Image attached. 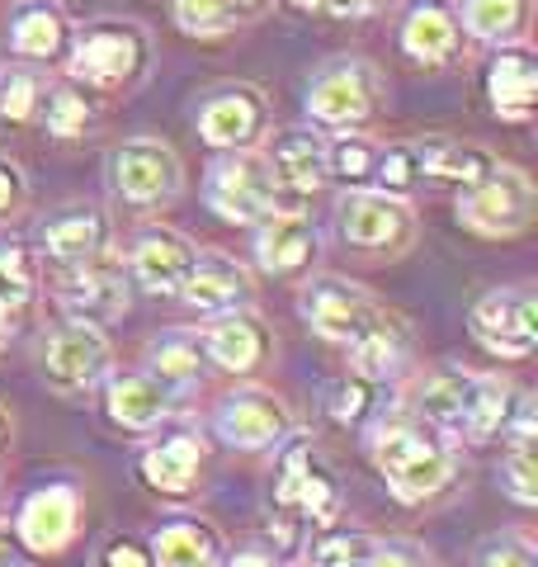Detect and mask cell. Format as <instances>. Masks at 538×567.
<instances>
[{"instance_id":"obj_1","label":"cell","mask_w":538,"mask_h":567,"mask_svg":"<svg viewBox=\"0 0 538 567\" xmlns=\"http://www.w3.org/2000/svg\"><path fill=\"white\" fill-rule=\"evenodd\" d=\"M369 458L373 468L383 473L387 492L406 506H421V502H435V496L454 483V450L448 440L425 421H406V416H383L373 421V435H369Z\"/></svg>"},{"instance_id":"obj_2","label":"cell","mask_w":538,"mask_h":567,"mask_svg":"<svg viewBox=\"0 0 538 567\" xmlns=\"http://www.w3.org/2000/svg\"><path fill=\"white\" fill-rule=\"evenodd\" d=\"M66 58H71L66 71L76 85L114 95V91H128V85L142 81L152 43H147V33L128 20H100V24H85L81 33H71Z\"/></svg>"},{"instance_id":"obj_3","label":"cell","mask_w":538,"mask_h":567,"mask_svg":"<svg viewBox=\"0 0 538 567\" xmlns=\"http://www.w3.org/2000/svg\"><path fill=\"white\" fill-rule=\"evenodd\" d=\"M538 189L519 166L492 162L458 194V223L477 237H519L534 223Z\"/></svg>"},{"instance_id":"obj_4","label":"cell","mask_w":538,"mask_h":567,"mask_svg":"<svg viewBox=\"0 0 538 567\" xmlns=\"http://www.w3.org/2000/svg\"><path fill=\"white\" fill-rule=\"evenodd\" d=\"M275 506L298 525L327 529L340 516V477L308 440H283V464L275 483Z\"/></svg>"},{"instance_id":"obj_5","label":"cell","mask_w":538,"mask_h":567,"mask_svg":"<svg viewBox=\"0 0 538 567\" xmlns=\"http://www.w3.org/2000/svg\"><path fill=\"white\" fill-rule=\"evenodd\" d=\"M204 199L223 223H256L269 208H279V189H275V175H269L265 156H256L250 147H237V152H223L208 166Z\"/></svg>"},{"instance_id":"obj_6","label":"cell","mask_w":538,"mask_h":567,"mask_svg":"<svg viewBox=\"0 0 538 567\" xmlns=\"http://www.w3.org/2000/svg\"><path fill=\"white\" fill-rule=\"evenodd\" d=\"M110 364H114V350L104 341V331L95 322H66L48 336L43 346V364L39 374L52 393L62 398H81L90 388H100L110 379Z\"/></svg>"},{"instance_id":"obj_7","label":"cell","mask_w":538,"mask_h":567,"mask_svg":"<svg viewBox=\"0 0 538 567\" xmlns=\"http://www.w3.org/2000/svg\"><path fill=\"white\" fill-rule=\"evenodd\" d=\"M110 185L118 199H128L137 208H156L170 204L179 185H185V171H179V156L170 142L161 137H128L110 152Z\"/></svg>"},{"instance_id":"obj_8","label":"cell","mask_w":538,"mask_h":567,"mask_svg":"<svg viewBox=\"0 0 538 567\" xmlns=\"http://www.w3.org/2000/svg\"><path fill=\"white\" fill-rule=\"evenodd\" d=\"M340 237L359 246V251L402 256L411 237H416V213H411L406 194L354 185L345 199H340Z\"/></svg>"},{"instance_id":"obj_9","label":"cell","mask_w":538,"mask_h":567,"mask_svg":"<svg viewBox=\"0 0 538 567\" xmlns=\"http://www.w3.org/2000/svg\"><path fill=\"white\" fill-rule=\"evenodd\" d=\"M58 303L71 322H118L128 312V275L104 251L76 265H58Z\"/></svg>"},{"instance_id":"obj_10","label":"cell","mask_w":538,"mask_h":567,"mask_svg":"<svg viewBox=\"0 0 538 567\" xmlns=\"http://www.w3.org/2000/svg\"><path fill=\"white\" fill-rule=\"evenodd\" d=\"M373 110H379V76L354 58L321 66L308 85V114L321 128H359L373 118Z\"/></svg>"},{"instance_id":"obj_11","label":"cell","mask_w":538,"mask_h":567,"mask_svg":"<svg viewBox=\"0 0 538 567\" xmlns=\"http://www.w3.org/2000/svg\"><path fill=\"white\" fill-rule=\"evenodd\" d=\"M298 308H302V317H308V327L331 346H354L359 336L373 327V317L383 312L364 289H359V284L340 279V275L308 279L302 284Z\"/></svg>"},{"instance_id":"obj_12","label":"cell","mask_w":538,"mask_h":567,"mask_svg":"<svg viewBox=\"0 0 538 567\" xmlns=\"http://www.w3.org/2000/svg\"><path fill=\"white\" fill-rule=\"evenodd\" d=\"M473 341L500 360H529L538 346V293L496 289L473 308Z\"/></svg>"},{"instance_id":"obj_13","label":"cell","mask_w":538,"mask_h":567,"mask_svg":"<svg viewBox=\"0 0 538 567\" xmlns=\"http://www.w3.org/2000/svg\"><path fill=\"white\" fill-rule=\"evenodd\" d=\"M213 431L231 450H275L293 435V412L269 388H241V393H227L213 412Z\"/></svg>"},{"instance_id":"obj_14","label":"cell","mask_w":538,"mask_h":567,"mask_svg":"<svg viewBox=\"0 0 538 567\" xmlns=\"http://www.w3.org/2000/svg\"><path fill=\"white\" fill-rule=\"evenodd\" d=\"M199 260V246L175 227H142L128 251V279L152 298H179L185 279Z\"/></svg>"},{"instance_id":"obj_15","label":"cell","mask_w":538,"mask_h":567,"mask_svg":"<svg viewBox=\"0 0 538 567\" xmlns=\"http://www.w3.org/2000/svg\"><path fill=\"white\" fill-rule=\"evenodd\" d=\"M317 260V227L302 208H269L256 218V265L275 279H302Z\"/></svg>"},{"instance_id":"obj_16","label":"cell","mask_w":538,"mask_h":567,"mask_svg":"<svg viewBox=\"0 0 538 567\" xmlns=\"http://www.w3.org/2000/svg\"><path fill=\"white\" fill-rule=\"evenodd\" d=\"M265 128H269V100L256 85H223L199 110V133L208 147H218V152L256 147Z\"/></svg>"},{"instance_id":"obj_17","label":"cell","mask_w":538,"mask_h":567,"mask_svg":"<svg viewBox=\"0 0 538 567\" xmlns=\"http://www.w3.org/2000/svg\"><path fill=\"white\" fill-rule=\"evenodd\" d=\"M76 520H81V496H76V487L48 483V487H39L20 506L14 539H20L29 554L48 558V554H62V548L71 544V535H76Z\"/></svg>"},{"instance_id":"obj_18","label":"cell","mask_w":538,"mask_h":567,"mask_svg":"<svg viewBox=\"0 0 538 567\" xmlns=\"http://www.w3.org/2000/svg\"><path fill=\"white\" fill-rule=\"evenodd\" d=\"M269 350H275V331L265 327L260 312H250V303L218 312L204 336V354L218 369H227V374H256L269 360Z\"/></svg>"},{"instance_id":"obj_19","label":"cell","mask_w":538,"mask_h":567,"mask_svg":"<svg viewBox=\"0 0 538 567\" xmlns=\"http://www.w3.org/2000/svg\"><path fill=\"white\" fill-rule=\"evenodd\" d=\"M265 162H269V175H275L279 204L283 199H308V194H317L321 185L331 181V171H327V137L312 133V128L279 133Z\"/></svg>"},{"instance_id":"obj_20","label":"cell","mask_w":538,"mask_h":567,"mask_svg":"<svg viewBox=\"0 0 538 567\" xmlns=\"http://www.w3.org/2000/svg\"><path fill=\"white\" fill-rule=\"evenodd\" d=\"M175 412V388L156 374H114L104 379V416L118 431H156Z\"/></svg>"},{"instance_id":"obj_21","label":"cell","mask_w":538,"mask_h":567,"mask_svg":"<svg viewBox=\"0 0 538 567\" xmlns=\"http://www.w3.org/2000/svg\"><path fill=\"white\" fill-rule=\"evenodd\" d=\"M39 241H43L48 260H58V265L90 260L110 246V213L100 204H66L52 213V218H43Z\"/></svg>"},{"instance_id":"obj_22","label":"cell","mask_w":538,"mask_h":567,"mask_svg":"<svg viewBox=\"0 0 538 567\" xmlns=\"http://www.w3.org/2000/svg\"><path fill=\"white\" fill-rule=\"evenodd\" d=\"M179 298H185L199 317H218V312H231V308H246L250 298H256V284H250V275L237 260L199 256L189 279H185V289H179Z\"/></svg>"},{"instance_id":"obj_23","label":"cell","mask_w":538,"mask_h":567,"mask_svg":"<svg viewBox=\"0 0 538 567\" xmlns=\"http://www.w3.org/2000/svg\"><path fill=\"white\" fill-rule=\"evenodd\" d=\"M199 468H204V445L194 435H170L142 454V487L166 496V502H185L199 492Z\"/></svg>"},{"instance_id":"obj_24","label":"cell","mask_w":538,"mask_h":567,"mask_svg":"<svg viewBox=\"0 0 538 567\" xmlns=\"http://www.w3.org/2000/svg\"><path fill=\"white\" fill-rule=\"evenodd\" d=\"M487 100L500 118L510 123H525L534 118V104H538V62L529 48H510L500 43V52L487 66Z\"/></svg>"},{"instance_id":"obj_25","label":"cell","mask_w":538,"mask_h":567,"mask_svg":"<svg viewBox=\"0 0 538 567\" xmlns=\"http://www.w3.org/2000/svg\"><path fill=\"white\" fill-rule=\"evenodd\" d=\"M350 350V364H354V374L359 379H373V383H387V379H397L402 374V364L411 360V327L402 322L397 312H379L373 317V327L359 336Z\"/></svg>"},{"instance_id":"obj_26","label":"cell","mask_w":538,"mask_h":567,"mask_svg":"<svg viewBox=\"0 0 538 567\" xmlns=\"http://www.w3.org/2000/svg\"><path fill=\"white\" fill-rule=\"evenodd\" d=\"M473 383H477V374H468V369H435V374L421 383V398H416L425 425H435L444 440H468Z\"/></svg>"},{"instance_id":"obj_27","label":"cell","mask_w":538,"mask_h":567,"mask_svg":"<svg viewBox=\"0 0 538 567\" xmlns=\"http://www.w3.org/2000/svg\"><path fill=\"white\" fill-rule=\"evenodd\" d=\"M10 48L29 62H52V58H66L71 48V20L58 0H29L20 6L10 24Z\"/></svg>"},{"instance_id":"obj_28","label":"cell","mask_w":538,"mask_h":567,"mask_svg":"<svg viewBox=\"0 0 538 567\" xmlns=\"http://www.w3.org/2000/svg\"><path fill=\"white\" fill-rule=\"evenodd\" d=\"M223 535L199 516H175L166 525H156L152 535V563L166 567H208L223 563Z\"/></svg>"},{"instance_id":"obj_29","label":"cell","mask_w":538,"mask_h":567,"mask_svg":"<svg viewBox=\"0 0 538 567\" xmlns=\"http://www.w3.org/2000/svg\"><path fill=\"white\" fill-rule=\"evenodd\" d=\"M458 48V14L439 6V0H425L402 20V52L416 62H448Z\"/></svg>"},{"instance_id":"obj_30","label":"cell","mask_w":538,"mask_h":567,"mask_svg":"<svg viewBox=\"0 0 538 567\" xmlns=\"http://www.w3.org/2000/svg\"><path fill=\"white\" fill-rule=\"evenodd\" d=\"M204 341H199V331H185V327H175V331H161L156 341L147 346V374H156L161 383H170V388H189V383H199L204 379Z\"/></svg>"},{"instance_id":"obj_31","label":"cell","mask_w":538,"mask_h":567,"mask_svg":"<svg viewBox=\"0 0 538 567\" xmlns=\"http://www.w3.org/2000/svg\"><path fill=\"white\" fill-rule=\"evenodd\" d=\"M458 20L482 43H519L529 29V0H463Z\"/></svg>"},{"instance_id":"obj_32","label":"cell","mask_w":538,"mask_h":567,"mask_svg":"<svg viewBox=\"0 0 538 567\" xmlns=\"http://www.w3.org/2000/svg\"><path fill=\"white\" fill-rule=\"evenodd\" d=\"M492 166V152L477 142H425L421 147V175L448 185H473Z\"/></svg>"},{"instance_id":"obj_33","label":"cell","mask_w":538,"mask_h":567,"mask_svg":"<svg viewBox=\"0 0 538 567\" xmlns=\"http://www.w3.org/2000/svg\"><path fill=\"white\" fill-rule=\"evenodd\" d=\"M33 298H39V256L29 246H0V312L14 322Z\"/></svg>"},{"instance_id":"obj_34","label":"cell","mask_w":538,"mask_h":567,"mask_svg":"<svg viewBox=\"0 0 538 567\" xmlns=\"http://www.w3.org/2000/svg\"><path fill=\"white\" fill-rule=\"evenodd\" d=\"M373 166H379V147H373L369 137L340 128V137L327 142V171H331V181L369 185L373 181Z\"/></svg>"},{"instance_id":"obj_35","label":"cell","mask_w":538,"mask_h":567,"mask_svg":"<svg viewBox=\"0 0 538 567\" xmlns=\"http://www.w3.org/2000/svg\"><path fill=\"white\" fill-rule=\"evenodd\" d=\"M170 14H175L179 29L194 33V39H218V33H227L241 20L231 0H170Z\"/></svg>"},{"instance_id":"obj_36","label":"cell","mask_w":538,"mask_h":567,"mask_svg":"<svg viewBox=\"0 0 538 567\" xmlns=\"http://www.w3.org/2000/svg\"><path fill=\"white\" fill-rule=\"evenodd\" d=\"M39 118L48 123L52 137L71 142V137H81V133L90 128V104H85V95L71 91V85H52V91H43Z\"/></svg>"},{"instance_id":"obj_37","label":"cell","mask_w":538,"mask_h":567,"mask_svg":"<svg viewBox=\"0 0 538 567\" xmlns=\"http://www.w3.org/2000/svg\"><path fill=\"white\" fill-rule=\"evenodd\" d=\"M48 85L33 71H0V118L6 123H33L43 110Z\"/></svg>"},{"instance_id":"obj_38","label":"cell","mask_w":538,"mask_h":567,"mask_svg":"<svg viewBox=\"0 0 538 567\" xmlns=\"http://www.w3.org/2000/svg\"><path fill=\"white\" fill-rule=\"evenodd\" d=\"M373 379H340L331 383V393H327V412L340 421V425H369L373 412H379V398H373Z\"/></svg>"},{"instance_id":"obj_39","label":"cell","mask_w":538,"mask_h":567,"mask_svg":"<svg viewBox=\"0 0 538 567\" xmlns=\"http://www.w3.org/2000/svg\"><path fill=\"white\" fill-rule=\"evenodd\" d=\"M312 563H321V567H369V563H379V535H321L312 544Z\"/></svg>"},{"instance_id":"obj_40","label":"cell","mask_w":538,"mask_h":567,"mask_svg":"<svg viewBox=\"0 0 538 567\" xmlns=\"http://www.w3.org/2000/svg\"><path fill=\"white\" fill-rule=\"evenodd\" d=\"M373 181H379V189H387V194H411V189H416V181H421V147H406V142H397V147L379 152Z\"/></svg>"},{"instance_id":"obj_41","label":"cell","mask_w":538,"mask_h":567,"mask_svg":"<svg viewBox=\"0 0 538 567\" xmlns=\"http://www.w3.org/2000/svg\"><path fill=\"white\" fill-rule=\"evenodd\" d=\"M500 487L519 506H538V458L534 445H510L506 464H500Z\"/></svg>"},{"instance_id":"obj_42","label":"cell","mask_w":538,"mask_h":567,"mask_svg":"<svg viewBox=\"0 0 538 567\" xmlns=\"http://www.w3.org/2000/svg\"><path fill=\"white\" fill-rule=\"evenodd\" d=\"M477 563H519V567H534L538 563V548H534V535H525V529H506V535H492V539H482L477 544Z\"/></svg>"},{"instance_id":"obj_43","label":"cell","mask_w":538,"mask_h":567,"mask_svg":"<svg viewBox=\"0 0 538 567\" xmlns=\"http://www.w3.org/2000/svg\"><path fill=\"white\" fill-rule=\"evenodd\" d=\"M29 199V181L24 171L10 162V156H0V218H10V213H20Z\"/></svg>"},{"instance_id":"obj_44","label":"cell","mask_w":538,"mask_h":567,"mask_svg":"<svg viewBox=\"0 0 538 567\" xmlns=\"http://www.w3.org/2000/svg\"><path fill=\"white\" fill-rule=\"evenodd\" d=\"M317 10H327L331 20H369V14H379L383 0H312Z\"/></svg>"},{"instance_id":"obj_45","label":"cell","mask_w":538,"mask_h":567,"mask_svg":"<svg viewBox=\"0 0 538 567\" xmlns=\"http://www.w3.org/2000/svg\"><path fill=\"white\" fill-rule=\"evenodd\" d=\"M147 563H152V554L133 539H114L104 548V567H147Z\"/></svg>"},{"instance_id":"obj_46","label":"cell","mask_w":538,"mask_h":567,"mask_svg":"<svg viewBox=\"0 0 538 567\" xmlns=\"http://www.w3.org/2000/svg\"><path fill=\"white\" fill-rule=\"evenodd\" d=\"M379 563H430V554L411 539H379Z\"/></svg>"},{"instance_id":"obj_47","label":"cell","mask_w":538,"mask_h":567,"mask_svg":"<svg viewBox=\"0 0 538 567\" xmlns=\"http://www.w3.org/2000/svg\"><path fill=\"white\" fill-rule=\"evenodd\" d=\"M14 544H20V539H14V535H10V525L0 520V563H10V558H14Z\"/></svg>"},{"instance_id":"obj_48","label":"cell","mask_w":538,"mask_h":567,"mask_svg":"<svg viewBox=\"0 0 538 567\" xmlns=\"http://www.w3.org/2000/svg\"><path fill=\"white\" fill-rule=\"evenodd\" d=\"M231 6H237V14L246 20V14H260V10L269 6V0H231Z\"/></svg>"},{"instance_id":"obj_49","label":"cell","mask_w":538,"mask_h":567,"mask_svg":"<svg viewBox=\"0 0 538 567\" xmlns=\"http://www.w3.org/2000/svg\"><path fill=\"white\" fill-rule=\"evenodd\" d=\"M10 336H14V322H10V317H6V312H0V346H6V341H10Z\"/></svg>"},{"instance_id":"obj_50","label":"cell","mask_w":538,"mask_h":567,"mask_svg":"<svg viewBox=\"0 0 538 567\" xmlns=\"http://www.w3.org/2000/svg\"><path fill=\"white\" fill-rule=\"evenodd\" d=\"M6 440H10V416L0 412V450H6Z\"/></svg>"}]
</instances>
